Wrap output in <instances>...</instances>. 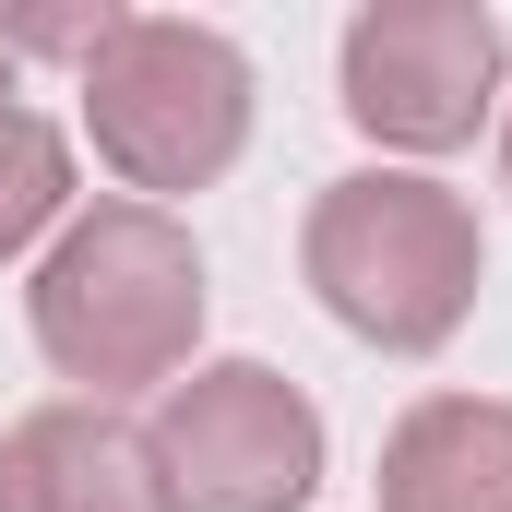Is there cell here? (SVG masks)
<instances>
[{
    "mask_svg": "<svg viewBox=\"0 0 512 512\" xmlns=\"http://www.w3.org/2000/svg\"><path fill=\"white\" fill-rule=\"evenodd\" d=\"M48 227H72V143L24 96H0V262L36 251Z\"/></svg>",
    "mask_w": 512,
    "mask_h": 512,
    "instance_id": "ba28073f",
    "label": "cell"
},
{
    "mask_svg": "<svg viewBox=\"0 0 512 512\" xmlns=\"http://www.w3.org/2000/svg\"><path fill=\"white\" fill-rule=\"evenodd\" d=\"M382 512H512V405L429 393L382 429Z\"/></svg>",
    "mask_w": 512,
    "mask_h": 512,
    "instance_id": "52a82bcc",
    "label": "cell"
},
{
    "mask_svg": "<svg viewBox=\"0 0 512 512\" xmlns=\"http://www.w3.org/2000/svg\"><path fill=\"white\" fill-rule=\"evenodd\" d=\"M501 108V12L477 0H370L346 24V120L393 155H453Z\"/></svg>",
    "mask_w": 512,
    "mask_h": 512,
    "instance_id": "5b68a950",
    "label": "cell"
},
{
    "mask_svg": "<svg viewBox=\"0 0 512 512\" xmlns=\"http://www.w3.org/2000/svg\"><path fill=\"white\" fill-rule=\"evenodd\" d=\"M24 322H36L48 370L84 382V405L179 382L203 346V251L167 203H84L36 262Z\"/></svg>",
    "mask_w": 512,
    "mask_h": 512,
    "instance_id": "6da1fadb",
    "label": "cell"
},
{
    "mask_svg": "<svg viewBox=\"0 0 512 512\" xmlns=\"http://www.w3.org/2000/svg\"><path fill=\"white\" fill-rule=\"evenodd\" d=\"M0 96H12V60H0Z\"/></svg>",
    "mask_w": 512,
    "mask_h": 512,
    "instance_id": "30bf717a",
    "label": "cell"
},
{
    "mask_svg": "<svg viewBox=\"0 0 512 512\" xmlns=\"http://www.w3.org/2000/svg\"><path fill=\"white\" fill-rule=\"evenodd\" d=\"M501 179H512V120H501Z\"/></svg>",
    "mask_w": 512,
    "mask_h": 512,
    "instance_id": "9c48e42d",
    "label": "cell"
},
{
    "mask_svg": "<svg viewBox=\"0 0 512 512\" xmlns=\"http://www.w3.org/2000/svg\"><path fill=\"white\" fill-rule=\"evenodd\" d=\"M84 131L120 167L131 203L227 179L239 143H251V60H239V36H215L191 12H120L96 36V60H84Z\"/></svg>",
    "mask_w": 512,
    "mask_h": 512,
    "instance_id": "3957f363",
    "label": "cell"
},
{
    "mask_svg": "<svg viewBox=\"0 0 512 512\" xmlns=\"http://www.w3.org/2000/svg\"><path fill=\"white\" fill-rule=\"evenodd\" d=\"M298 274L310 298L382 346V358H429L465 334L477 310V274H489V239H477V203L453 179H417V167H358V179H322L310 227H298Z\"/></svg>",
    "mask_w": 512,
    "mask_h": 512,
    "instance_id": "7a4b0ae2",
    "label": "cell"
},
{
    "mask_svg": "<svg viewBox=\"0 0 512 512\" xmlns=\"http://www.w3.org/2000/svg\"><path fill=\"white\" fill-rule=\"evenodd\" d=\"M0 512H167V477L131 417L60 393L0 429Z\"/></svg>",
    "mask_w": 512,
    "mask_h": 512,
    "instance_id": "8992f818",
    "label": "cell"
},
{
    "mask_svg": "<svg viewBox=\"0 0 512 512\" xmlns=\"http://www.w3.org/2000/svg\"><path fill=\"white\" fill-rule=\"evenodd\" d=\"M155 477L167 512H298L322 489V405L274 358H203L155 393Z\"/></svg>",
    "mask_w": 512,
    "mask_h": 512,
    "instance_id": "277c9868",
    "label": "cell"
}]
</instances>
